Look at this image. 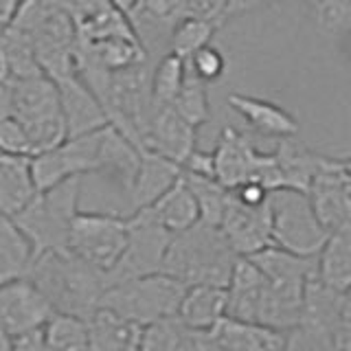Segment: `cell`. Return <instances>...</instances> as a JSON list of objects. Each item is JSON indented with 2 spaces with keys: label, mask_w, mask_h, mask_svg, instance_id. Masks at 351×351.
<instances>
[{
  "label": "cell",
  "mask_w": 351,
  "mask_h": 351,
  "mask_svg": "<svg viewBox=\"0 0 351 351\" xmlns=\"http://www.w3.org/2000/svg\"><path fill=\"white\" fill-rule=\"evenodd\" d=\"M336 349H340V351H351V290L345 292L343 312H340V318H338V327H336Z\"/></svg>",
  "instance_id": "8d00e7d4"
},
{
  "label": "cell",
  "mask_w": 351,
  "mask_h": 351,
  "mask_svg": "<svg viewBox=\"0 0 351 351\" xmlns=\"http://www.w3.org/2000/svg\"><path fill=\"white\" fill-rule=\"evenodd\" d=\"M178 316L186 327L197 329V332L213 329L226 316V288L222 285H186Z\"/></svg>",
  "instance_id": "7402d4cb"
},
{
  "label": "cell",
  "mask_w": 351,
  "mask_h": 351,
  "mask_svg": "<svg viewBox=\"0 0 351 351\" xmlns=\"http://www.w3.org/2000/svg\"><path fill=\"white\" fill-rule=\"evenodd\" d=\"M211 334L228 351H283L285 343V332L230 316H224Z\"/></svg>",
  "instance_id": "ffe728a7"
},
{
  "label": "cell",
  "mask_w": 351,
  "mask_h": 351,
  "mask_svg": "<svg viewBox=\"0 0 351 351\" xmlns=\"http://www.w3.org/2000/svg\"><path fill=\"white\" fill-rule=\"evenodd\" d=\"M171 108L178 112L186 123H191L193 128L204 125L211 119V104H208V86L186 71L184 84L180 88L178 97L173 99Z\"/></svg>",
  "instance_id": "4dcf8cb0"
},
{
  "label": "cell",
  "mask_w": 351,
  "mask_h": 351,
  "mask_svg": "<svg viewBox=\"0 0 351 351\" xmlns=\"http://www.w3.org/2000/svg\"><path fill=\"white\" fill-rule=\"evenodd\" d=\"M186 77V62L178 55L165 53L152 66V108L171 106Z\"/></svg>",
  "instance_id": "83f0119b"
},
{
  "label": "cell",
  "mask_w": 351,
  "mask_h": 351,
  "mask_svg": "<svg viewBox=\"0 0 351 351\" xmlns=\"http://www.w3.org/2000/svg\"><path fill=\"white\" fill-rule=\"evenodd\" d=\"M171 237L173 235L169 230L154 219L149 208L132 211V215L128 217V244L119 263L108 272V285L141 277V274L160 272Z\"/></svg>",
  "instance_id": "9c48e42d"
},
{
  "label": "cell",
  "mask_w": 351,
  "mask_h": 351,
  "mask_svg": "<svg viewBox=\"0 0 351 351\" xmlns=\"http://www.w3.org/2000/svg\"><path fill=\"white\" fill-rule=\"evenodd\" d=\"M36 252L14 217L0 215V285L27 277Z\"/></svg>",
  "instance_id": "d4e9b609"
},
{
  "label": "cell",
  "mask_w": 351,
  "mask_h": 351,
  "mask_svg": "<svg viewBox=\"0 0 351 351\" xmlns=\"http://www.w3.org/2000/svg\"><path fill=\"white\" fill-rule=\"evenodd\" d=\"M272 244L301 257H316L327 239V228L316 217L310 195L279 186L268 193Z\"/></svg>",
  "instance_id": "8992f818"
},
{
  "label": "cell",
  "mask_w": 351,
  "mask_h": 351,
  "mask_svg": "<svg viewBox=\"0 0 351 351\" xmlns=\"http://www.w3.org/2000/svg\"><path fill=\"white\" fill-rule=\"evenodd\" d=\"M316 25L325 36H345L351 31V0H321L314 5Z\"/></svg>",
  "instance_id": "1f68e13d"
},
{
  "label": "cell",
  "mask_w": 351,
  "mask_h": 351,
  "mask_svg": "<svg viewBox=\"0 0 351 351\" xmlns=\"http://www.w3.org/2000/svg\"><path fill=\"white\" fill-rule=\"evenodd\" d=\"M88 351H138L141 325L99 305L86 318Z\"/></svg>",
  "instance_id": "ac0fdd59"
},
{
  "label": "cell",
  "mask_w": 351,
  "mask_h": 351,
  "mask_svg": "<svg viewBox=\"0 0 351 351\" xmlns=\"http://www.w3.org/2000/svg\"><path fill=\"white\" fill-rule=\"evenodd\" d=\"M0 154H9V156H27L31 158L36 149L29 138V132L20 123L16 117L5 112L0 117Z\"/></svg>",
  "instance_id": "836d02e7"
},
{
  "label": "cell",
  "mask_w": 351,
  "mask_h": 351,
  "mask_svg": "<svg viewBox=\"0 0 351 351\" xmlns=\"http://www.w3.org/2000/svg\"><path fill=\"white\" fill-rule=\"evenodd\" d=\"M9 351H49V347H47V343H44L42 329H36V332L11 338Z\"/></svg>",
  "instance_id": "74e56055"
},
{
  "label": "cell",
  "mask_w": 351,
  "mask_h": 351,
  "mask_svg": "<svg viewBox=\"0 0 351 351\" xmlns=\"http://www.w3.org/2000/svg\"><path fill=\"white\" fill-rule=\"evenodd\" d=\"M36 193L29 158L0 154V215L14 217Z\"/></svg>",
  "instance_id": "603a6c76"
},
{
  "label": "cell",
  "mask_w": 351,
  "mask_h": 351,
  "mask_svg": "<svg viewBox=\"0 0 351 351\" xmlns=\"http://www.w3.org/2000/svg\"><path fill=\"white\" fill-rule=\"evenodd\" d=\"M263 272V277L283 296L301 301L307 279L316 274V257H301L270 244L248 257Z\"/></svg>",
  "instance_id": "5bb4252c"
},
{
  "label": "cell",
  "mask_w": 351,
  "mask_h": 351,
  "mask_svg": "<svg viewBox=\"0 0 351 351\" xmlns=\"http://www.w3.org/2000/svg\"><path fill=\"white\" fill-rule=\"evenodd\" d=\"M334 351H340V349H334Z\"/></svg>",
  "instance_id": "bcb514c9"
},
{
  "label": "cell",
  "mask_w": 351,
  "mask_h": 351,
  "mask_svg": "<svg viewBox=\"0 0 351 351\" xmlns=\"http://www.w3.org/2000/svg\"><path fill=\"white\" fill-rule=\"evenodd\" d=\"M340 162H343V167L351 173V156L349 158H343V160H340Z\"/></svg>",
  "instance_id": "7bdbcfd3"
},
{
  "label": "cell",
  "mask_w": 351,
  "mask_h": 351,
  "mask_svg": "<svg viewBox=\"0 0 351 351\" xmlns=\"http://www.w3.org/2000/svg\"><path fill=\"white\" fill-rule=\"evenodd\" d=\"M305 3H310V5H316V3H321V0H305Z\"/></svg>",
  "instance_id": "ee69618b"
},
{
  "label": "cell",
  "mask_w": 351,
  "mask_h": 351,
  "mask_svg": "<svg viewBox=\"0 0 351 351\" xmlns=\"http://www.w3.org/2000/svg\"><path fill=\"white\" fill-rule=\"evenodd\" d=\"M49 351H88V321L82 316L53 312L42 325Z\"/></svg>",
  "instance_id": "4316f807"
},
{
  "label": "cell",
  "mask_w": 351,
  "mask_h": 351,
  "mask_svg": "<svg viewBox=\"0 0 351 351\" xmlns=\"http://www.w3.org/2000/svg\"><path fill=\"white\" fill-rule=\"evenodd\" d=\"M307 195L327 233L351 224V173L338 158L323 156Z\"/></svg>",
  "instance_id": "8fae6325"
},
{
  "label": "cell",
  "mask_w": 351,
  "mask_h": 351,
  "mask_svg": "<svg viewBox=\"0 0 351 351\" xmlns=\"http://www.w3.org/2000/svg\"><path fill=\"white\" fill-rule=\"evenodd\" d=\"M128 244V217L114 213L80 211L69 233V250L95 270H112Z\"/></svg>",
  "instance_id": "ba28073f"
},
{
  "label": "cell",
  "mask_w": 351,
  "mask_h": 351,
  "mask_svg": "<svg viewBox=\"0 0 351 351\" xmlns=\"http://www.w3.org/2000/svg\"><path fill=\"white\" fill-rule=\"evenodd\" d=\"M7 106H9V86L5 75H0V117L7 112Z\"/></svg>",
  "instance_id": "ab89813d"
},
{
  "label": "cell",
  "mask_w": 351,
  "mask_h": 351,
  "mask_svg": "<svg viewBox=\"0 0 351 351\" xmlns=\"http://www.w3.org/2000/svg\"><path fill=\"white\" fill-rule=\"evenodd\" d=\"M110 3H112L117 9L123 11V14H130V9L134 7V5L138 3V0H110Z\"/></svg>",
  "instance_id": "60d3db41"
},
{
  "label": "cell",
  "mask_w": 351,
  "mask_h": 351,
  "mask_svg": "<svg viewBox=\"0 0 351 351\" xmlns=\"http://www.w3.org/2000/svg\"><path fill=\"white\" fill-rule=\"evenodd\" d=\"M195 132L197 128L186 123L171 106L154 108L141 136V147L156 152L182 167L195 149Z\"/></svg>",
  "instance_id": "4fadbf2b"
},
{
  "label": "cell",
  "mask_w": 351,
  "mask_h": 351,
  "mask_svg": "<svg viewBox=\"0 0 351 351\" xmlns=\"http://www.w3.org/2000/svg\"><path fill=\"white\" fill-rule=\"evenodd\" d=\"M219 230L239 257H250L268 248L272 244L268 202L246 204L230 191L224 215L219 219Z\"/></svg>",
  "instance_id": "7c38bea8"
},
{
  "label": "cell",
  "mask_w": 351,
  "mask_h": 351,
  "mask_svg": "<svg viewBox=\"0 0 351 351\" xmlns=\"http://www.w3.org/2000/svg\"><path fill=\"white\" fill-rule=\"evenodd\" d=\"M316 277L338 292L351 290V224L327 235L316 255Z\"/></svg>",
  "instance_id": "44dd1931"
},
{
  "label": "cell",
  "mask_w": 351,
  "mask_h": 351,
  "mask_svg": "<svg viewBox=\"0 0 351 351\" xmlns=\"http://www.w3.org/2000/svg\"><path fill=\"white\" fill-rule=\"evenodd\" d=\"M228 0H184V16L213 22L215 27L224 25Z\"/></svg>",
  "instance_id": "e575fe53"
},
{
  "label": "cell",
  "mask_w": 351,
  "mask_h": 351,
  "mask_svg": "<svg viewBox=\"0 0 351 351\" xmlns=\"http://www.w3.org/2000/svg\"><path fill=\"white\" fill-rule=\"evenodd\" d=\"M186 71H189L195 80L204 82L206 86H211L219 82L226 73V58L224 53L206 44L200 51H195L189 60H186Z\"/></svg>",
  "instance_id": "d6a6232c"
},
{
  "label": "cell",
  "mask_w": 351,
  "mask_h": 351,
  "mask_svg": "<svg viewBox=\"0 0 351 351\" xmlns=\"http://www.w3.org/2000/svg\"><path fill=\"white\" fill-rule=\"evenodd\" d=\"M217 29L219 27H215L213 22L184 16L178 25L173 27L169 36V53L178 55L180 60L186 62L195 51H200L206 44H211Z\"/></svg>",
  "instance_id": "f546056e"
},
{
  "label": "cell",
  "mask_w": 351,
  "mask_h": 351,
  "mask_svg": "<svg viewBox=\"0 0 351 351\" xmlns=\"http://www.w3.org/2000/svg\"><path fill=\"white\" fill-rule=\"evenodd\" d=\"M53 305L29 277L0 285V334L16 338L42 329Z\"/></svg>",
  "instance_id": "30bf717a"
},
{
  "label": "cell",
  "mask_w": 351,
  "mask_h": 351,
  "mask_svg": "<svg viewBox=\"0 0 351 351\" xmlns=\"http://www.w3.org/2000/svg\"><path fill=\"white\" fill-rule=\"evenodd\" d=\"M82 178L62 180L51 189L38 191L31 202L14 215V222L29 237L36 257L42 252L69 250V233L80 213Z\"/></svg>",
  "instance_id": "3957f363"
},
{
  "label": "cell",
  "mask_w": 351,
  "mask_h": 351,
  "mask_svg": "<svg viewBox=\"0 0 351 351\" xmlns=\"http://www.w3.org/2000/svg\"><path fill=\"white\" fill-rule=\"evenodd\" d=\"M5 80L9 86L7 112L25 125L36 154L62 143L66 138V125L60 108L58 88H55L51 77L44 73L31 77L5 75Z\"/></svg>",
  "instance_id": "277c9868"
},
{
  "label": "cell",
  "mask_w": 351,
  "mask_h": 351,
  "mask_svg": "<svg viewBox=\"0 0 351 351\" xmlns=\"http://www.w3.org/2000/svg\"><path fill=\"white\" fill-rule=\"evenodd\" d=\"M213 154V173L228 189L244 182H259L268 191L279 189V171L272 152H259L250 134L226 125L219 132Z\"/></svg>",
  "instance_id": "52a82bcc"
},
{
  "label": "cell",
  "mask_w": 351,
  "mask_h": 351,
  "mask_svg": "<svg viewBox=\"0 0 351 351\" xmlns=\"http://www.w3.org/2000/svg\"><path fill=\"white\" fill-rule=\"evenodd\" d=\"M180 176H182L180 165H176L173 160L160 156L156 152L141 147V162L134 176V182H132L128 191L132 211H138V208L154 204Z\"/></svg>",
  "instance_id": "e0dca14e"
},
{
  "label": "cell",
  "mask_w": 351,
  "mask_h": 351,
  "mask_svg": "<svg viewBox=\"0 0 351 351\" xmlns=\"http://www.w3.org/2000/svg\"><path fill=\"white\" fill-rule=\"evenodd\" d=\"M193 329L186 327L178 314L162 316L141 325L138 351H189Z\"/></svg>",
  "instance_id": "484cf974"
},
{
  "label": "cell",
  "mask_w": 351,
  "mask_h": 351,
  "mask_svg": "<svg viewBox=\"0 0 351 351\" xmlns=\"http://www.w3.org/2000/svg\"><path fill=\"white\" fill-rule=\"evenodd\" d=\"M27 277L47 296L55 312L88 318L108 288L106 274L75 257L71 250L42 252L36 257Z\"/></svg>",
  "instance_id": "7a4b0ae2"
},
{
  "label": "cell",
  "mask_w": 351,
  "mask_h": 351,
  "mask_svg": "<svg viewBox=\"0 0 351 351\" xmlns=\"http://www.w3.org/2000/svg\"><path fill=\"white\" fill-rule=\"evenodd\" d=\"M272 156H274V162H277L281 186L299 189L305 193L310 189L314 176L321 169V162H323L321 154L312 152L296 136L279 138L277 147L272 149Z\"/></svg>",
  "instance_id": "d6986e66"
},
{
  "label": "cell",
  "mask_w": 351,
  "mask_h": 351,
  "mask_svg": "<svg viewBox=\"0 0 351 351\" xmlns=\"http://www.w3.org/2000/svg\"><path fill=\"white\" fill-rule=\"evenodd\" d=\"M53 84L58 88L66 136L86 134V132H93L108 123L101 101H99L90 88L80 80V75L75 71L53 80Z\"/></svg>",
  "instance_id": "9a60e30c"
},
{
  "label": "cell",
  "mask_w": 351,
  "mask_h": 351,
  "mask_svg": "<svg viewBox=\"0 0 351 351\" xmlns=\"http://www.w3.org/2000/svg\"><path fill=\"white\" fill-rule=\"evenodd\" d=\"M226 101L230 110L244 119L255 134L277 138V141L288 138V136H299V130H301L299 121H296L288 110L268 101V99L230 93Z\"/></svg>",
  "instance_id": "2e32d148"
},
{
  "label": "cell",
  "mask_w": 351,
  "mask_h": 351,
  "mask_svg": "<svg viewBox=\"0 0 351 351\" xmlns=\"http://www.w3.org/2000/svg\"><path fill=\"white\" fill-rule=\"evenodd\" d=\"M182 178L189 184L191 193L195 195L202 222L219 226V219L224 215V208L228 204V195H230L228 186H224L215 176H197V173L182 171Z\"/></svg>",
  "instance_id": "f1b7e54d"
},
{
  "label": "cell",
  "mask_w": 351,
  "mask_h": 351,
  "mask_svg": "<svg viewBox=\"0 0 351 351\" xmlns=\"http://www.w3.org/2000/svg\"><path fill=\"white\" fill-rule=\"evenodd\" d=\"M9 347H11V338L0 334V351H9Z\"/></svg>",
  "instance_id": "b9f144b4"
},
{
  "label": "cell",
  "mask_w": 351,
  "mask_h": 351,
  "mask_svg": "<svg viewBox=\"0 0 351 351\" xmlns=\"http://www.w3.org/2000/svg\"><path fill=\"white\" fill-rule=\"evenodd\" d=\"M0 75H3V60H0Z\"/></svg>",
  "instance_id": "f6af8a7d"
},
{
  "label": "cell",
  "mask_w": 351,
  "mask_h": 351,
  "mask_svg": "<svg viewBox=\"0 0 351 351\" xmlns=\"http://www.w3.org/2000/svg\"><path fill=\"white\" fill-rule=\"evenodd\" d=\"M154 219L169 230L171 235L182 233V230L191 228L193 224L200 222V208H197L195 195L191 193L189 184L184 182L180 176L167 191H165L156 202L145 206Z\"/></svg>",
  "instance_id": "cb8c5ba5"
},
{
  "label": "cell",
  "mask_w": 351,
  "mask_h": 351,
  "mask_svg": "<svg viewBox=\"0 0 351 351\" xmlns=\"http://www.w3.org/2000/svg\"><path fill=\"white\" fill-rule=\"evenodd\" d=\"M281 3H285V0H228L224 22L248 16V14H255V11H263V9L281 5Z\"/></svg>",
  "instance_id": "d590c367"
},
{
  "label": "cell",
  "mask_w": 351,
  "mask_h": 351,
  "mask_svg": "<svg viewBox=\"0 0 351 351\" xmlns=\"http://www.w3.org/2000/svg\"><path fill=\"white\" fill-rule=\"evenodd\" d=\"M22 3H25V0H0V36L14 25Z\"/></svg>",
  "instance_id": "f35d334b"
},
{
  "label": "cell",
  "mask_w": 351,
  "mask_h": 351,
  "mask_svg": "<svg viewBox=\"0 0 351 351\" xmlns=\"http://www.w3.org/2000/svg\"><path fill=\"white\" fill-rule=\"evenodd\" d=\"M239 255L230 248L219 226L197 222L176 233L165 252L160 272L171 274L184 285H222L233 274Z\"/></svg>",
  "instance_id": "6da1fadb"
},
{
  "label": "cell",
  "mask_w": 351,
  "mask_h": 351,
  "mask_svg": "<svg viewBox=\"0 0 351 351\" xmlns=\"http://www.w3.org/2000/svg\"><path fill=\"white\" fill-rule=\"evenodd\" d=\"M184 292L186 285L171 274L152 272L110 283L99 305L125 316L136 325H145L156 318L178 314Z\"/></svg>",
  "instance_id": "5b68a950"
}]
</instances>
